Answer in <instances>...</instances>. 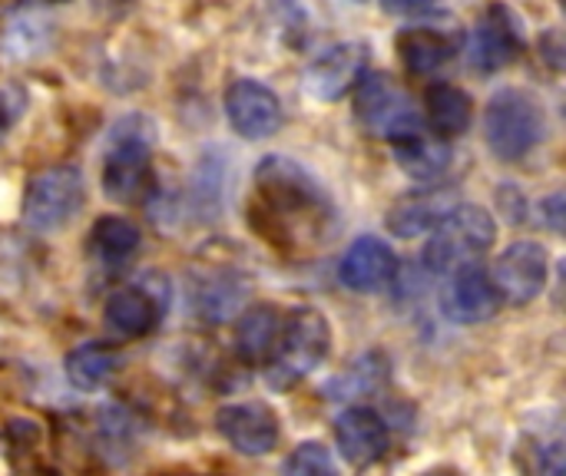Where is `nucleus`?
Here are the masks:
<instances>
[{"instance_id": "f257e3e1", "label": "nucleus", "mask_w": 566, "mask_h": 476, "mask_svg": "<svg viewBox=\"0 0 566 476\" xmlns=\"http://www.w3.org/2000/svg\"><path fill=\"white\" fill-rule=\"evenodd\" d=\"M255 225L269 242L308 248L328 235V219L335 215L325 189L292 159L269 156L255 169Z\"/></svg>"}, {"instance_id": "f03ea898", "label": "nucleus", "mask_w": 566, "mask_h": 476, "mask_svg": "<svg viewBox=\"0 0 566 476\" xmlns=\"http://www.w3.org/2000/svg\"><path fill=\"white\" fill-rule=\"evenodd\" d=\"M497 239V222L488 209L458 202L451 212L428 232L424 245V265L434 275H451L471 262H478Z\"/></svg>"}, {"instance_id": "7ed1b4c3", "label": "nucleus", "mask_w": 566, "mask_h": 476, "mask_svg": "<svg viewBox=\"0 0 566 476\" xmlns=\"http://www.w3.org/2000/svg\"><path fill=\"white\" fill-rule=\"evenodd\" d=\"M332 348V328L322 311L315 308H295L282 321V338L279 348L269 361V381L275 388H292L295 381L308 378Z\"/></svg>"}, {"instance_id": "20e7f679", "label": "nucleus", "mask_w": 566, "mask_h": 476, "mask_svg": "<svg viewBox=\"0 0 566 476\" xmlns=\"http://www.w3.org/2000/svg\"><path fill=\"white\" fill-rule=\"evenodd\" d=\"M484 139L504 162L524 159L544 139V109L524 89H501L488 103Z\"/></svg>"}, {"instance_id": "39448f33", "label": "nucleus", "mask_w": 566, "mask_h": 476, "mask_svg": "<svg viewBox=\"0 0 566 476\" xmlns=\"http://www.w3.org/2000/svg\"><path fill=\"white\" fill-rule=\"evenodd\" d=\"M83 199V172L76 166H53L30 179L23 195V219L33 232H56L80 215Z\"/></svg>"}, {"instance_id": "423d86ee", "label": "nucleus", "mask_w": 566, "mask_h": 476, "mask_svg": "<svg viewBox=\"0 0 566 476\" xmlns=\"http://www.w3.org/2000/svg\"><path fill=\"white\" fill-rule=\"evenodd\" d=\"M355 116L371 136H385L391 142L421 133V116L411 99L388 76H365L355 83Z\"/></svg>"}, {"instance_id": "0eeeda50", "label": "nucleus", "mask_w": 566, "mask_h": 476, "mask_svg": "<svg viewBox=\"0 0 566 476\" xmlns=\"http://www.w3.org/2000/svg\"><path fill=\"white\" fill-rule=\"evenodd\" d=\"M547 252L537 242H514L511 248L501 252V258L494 262V288L501 298H507L511 305H527L534 302L544 285H547Z\"/></svg>"}, {"instance_id": "6e6552de", "label": "nucleus", "mask_w": 566, "mask_h": 476, "mask_svg": "<svg viewBox=\"0 0 566 476\" xmlns=\"http://www.w3.org/2000/svg\"><path fill=\"white\" fill-rule=\"evenodd\" d=\"M368 43L361 40H345V43H335L328 46L305 73V89L315 96V99H338L345 96L365 73L368 66Z\"/></svg>"}, {"instance_id": "1a4fd4ad", "label": "nucleus", "mask_w": 566, "mask_h": 476, "mask_svg": "<svg viewBox=\"0 0 566 476\" xmlns=\"http://www.w3.org/2000/svg\"><path fill=\"white\" fill-rule=\"evenodd\" d=\"M226 113L232 129L245 139H269L282 126V103L259 80H235L226 93Z\"/></svg>"}, {"instance_id": "9d476101", "label": "nucleus", "mask_w": 566, "mask_h": 476, "mask_svg": "<svg viewBox=\"0 0 566 476\" xmlns=\"http://www.w3.org/2000/svg\"><path fill=\"white\" fill-rule=\"evenodd\" d=\"M216 427L245 457H265L279 444V417L265 404H226Z\"/></svg>"}, {"instance_id": "9b49d317", "label": "nucleus", "mask_w": 566, "mask_h": 476, "mask_svg": "<svg viewBox=\"0 0 566 476\" xmlns=\"http://www.w3.org/2000/svg\"><path fill=\"white\" fill-rule=\"evenodd\" d=\"M149 182V142L139 136L113 139V149L103 162V192L113 202H136Z\"/></svg>"}, {"instance_id": "f8f14e48", "label": "nucleus", "mask_w": 566, "mask_h": 476, "mask_svg": "<svg viewBox=\"0 0 566 476\" xmlns=\"http://www.w3.org/2000/svg\"><path fill=\"white\" fill-rule=\"evenodd\" d=\"M441 308L458 325H481L501 308V295L488 272L464 265V268L451 272V282L441 295Z\"/></svg>"}, {"instance_id": "ddd939ff", "label": "nucleus", "mask_w": 566, "mask_h": 476, "mask_svg": "<svg viewBox=\"0 0 566 476\" xmlns=\"http://www.w3.org/2000/svg\"><path fill=\"white\" fill-rule=\"evenodd\" d=\"M395 272H398V258L391 245H385L375 235L355 239L338 262V278L352 292H378L395 278Z\"/></svg>"}, {"instance_id": "4468645a", "label": "nucleus", "mask_w": 566, "mask_h": 476, "mask_svg": "<svg viewBox=\"0 0 566 476\" xmlns=\"http://www.w3.org/2000/svg\"><path fill=\"white\" fill-rule=\"evenodd\" d=\"M335 444L355 467H368L388 451V424L371 408H348L335 421Z\"/></svg>"}, {"instance_id": "2eb2a0df", "label": "nucleus", "mask_w": 566, "mask_h": 476, "mask_svg": "<svg viewBox=\"0 0 566 476\" xmlns=\"http://www.w3.org/2000/svg\"><path fill=\"white\" fill-rule=\"evenodd\" d=\"M521 53V33L514 17L504 7H491L471 40V63L481 73H494L501 66H507L514 56Z\"/></svg>"}, {"instance_id": "dca6fc26", "label": "nucleus", "mask_w": 566, "mask_h": 476, "mask_svg": "<svg viewBox=\"0 0 566 476\" xmlns=\"http://www.w3.org/2000/svg\"><path fill=\"white\" fill-rule=\"evenodd\" d=\"M159 311H163V305L146 288H116L103 305L106 328L116 338H143V335H149L153 325L159 321Z\"/></svg>"}, {"instance_id": "f3484780", "label": "nucleus", "mask_w": 566, "mask_h": 476, "mask_svg": "<svg viewBox=\"0 0 566 476\" xmlns=\"http://www.w3.org/2000/svg\"><path fill=\"white\" fill-rule=\"evenodd\" d=\"M282 321L285 318L272 305L245 308L235 325V355L245 364H269L282 338Z\"/></svg>"}, {"instance_id": "a211bd4d", "label": "nucleus", "mask_w": 566, "mask_h": 476, "mask_svg": "<svg viewBox=\"0 0 566 476\" xmlns=\"http://www.w3.org/2000/svg\"><path fill=\"white\" fill-rule=\"evenodd\" d=\"M454 50H458L454 40L444 36L441 30H431V27H411V30L398 33L401 63L415 76H428V73L441 70L454 56Z\"/></svg>"}, {"instance_id": "6ab92c4d", "label": "nucleus", "mask_w": 566, "mask_h": 476, "mask_svg": "<svg viewBox=\"0 0 566 476\" xmlns=\"http://www.w3.org/2000/svg\"><path fill=\"white\" fill-rule=\"evenodd\" d=\"M451 212V192H421V195H411L405 202H398L388 215V225L395 235L401 239H415V235H424L431 232L444 215Z\"/></svg>"}, {"instance_id": "aec40b11", "label": "nucleus", "mask_w": 566, "mask_h": 476, "mask_svg": "<svg viewBox=\"0 0 566 476\" xmlns=\"http://www.w3.org/2000/svg\"><path fill=\"white\" fill-rule=\"evenodd\" d=\"M428 103V123L434 126L438 136H458L471 126L474 103L461 86L451 83H434L424 96Z\"/></svg>"}, {"instance_id": "412c9836", "label": "nucleus", "mask_w": 566, "mask_h": 476, "mask_svg": "<svg viewBox=\"0 0 566 476\" xmlns=\"http://www.w3.org/2000/svg\"><path fill=\"white\" fill-rule=\"evenodd\" d=\"M395 152H398L401 169H405L408 176H415V179H424V182L438 179V176L451 166V149H448V142L428 136L424 129L415 133V136H408V139H398V142H395Z\"/></svg>"}, {"instance_id": "4be33fe9", "label": "nucleus", "mask_w": 566, "mask_h": 476, "mask_svg": "<svg viewBox=\"0 0 566 476\" xmlns=\"http://www.w3.org/2000/svg\"><path fill=\"white\" fill-rule=\"evenodd\" d=\"M90 248H93V255L103 265L119 268L123 262H129L136 255V248H139V229L129 219H123V215H103L93 225Z\"/></svg>"}, {"instance_id": "5701e85b", "label": "nucleus", "mask_w": 566, "mask_h": 476, "mask_svg": "<svg viewBox=\"0 0 566 476\" xmlns=\"http://www.w3.org/2000/svg\"><path fill=\"white\" fill-rule=\"evenodd\" d=\"M116 368V351L103 341H86L70 351L66 358V378L76 391H96L106 384V378Z\"/></svg>"}, {"instance_id": "b1692460", "label": "nucleus", "mask_w": 566, "mask_h": 476, "mask_svg": "<svg viewBox=\"0 0 566 476\" xmlns=\"http://www.w3.org/2000/svg\"><path fill=\"white\" fill-rule=\"evenodd\" d=\"M46 33H50V30H46V20H43V17L20 10V13H13V17L0 27V50H3V56H13V60L33 56L36 50H43Z\"/></svg>"}, {"instance_id": "393cba45", "label": "nucleus", "mask_w": 566, "mask_h": 476, "mask_svg": "<svg viewBox=\"0 0 566 476\" xmlns=\"http://www.w3.org/2000/svg\"><path fill=\"white\" fill-rule=\"evenodd\" d=\"M378 384H385V358L368 355L358 364H352L348 374H342V381H335L332 394H335V401H342V398H355V394L375 391Z\"/></svg>"}, {"instance_id": "a878e982", "label": "nucleus", "mask_w": 566, "mask_h": 476, "mask_svg": "<svg viewBox=\"0 0 566 476\" xmlns=\"http://www.w3.org/2000/svg\"><path fill=\"white\" fill-rule=\"evenodd\" d=\"M282 476H338V464L328 454V447L308 441V444H298L289 454L285 467H282Z\"/></svg>"}, {"instance_id": "bb28decb", "label": "nucleus", "mask_w": 566, "mask_h": 476, "mask_svg": "<svg viewBox=\"0 0 566 476\" xmlns=\"http://www.w3.org/2000/svg\"><path fill=\"white\" fill-rule=\"evenodd\" d=\"M23 109H27L23 89L20 86H3L0 89V136L10 133V126L23 116Z\"/></svg>"}, {"instance_id": "cd10ccee", "label": "nucleus", "mask_w": 566, "mask_h": 476, "mask_svg": "<svg viewBox=\"0 0 566 476\" xmlns=\"http://www.w3.org/2000/svg\"><path fill=\"white\" fill-rule=\"evenodd\" d=\"M385 3V10H391V13H418V10H424L431 0H381Z\"/></svg>"}, {"instance_id": "c85d7f7f", "label": "nucleus", "mask_w": 566, "mask_h": 476, "mask_svg": "<svg viewBox=\"0 0 566 476\" xmlns=\"http://www.w3.org/2000/svg\"><path fill=\"white\" fill-rule=\"evenodd\" d=\"M424 476H461L458 470H431V474H424Z\"/></svg>"}, {"instance_id": "c756f323", "label": "nucleus", "mask_w": 566, "mask_h": 476, "mask_svg": "<svg viewBox=\"0 0 566 476\" xmlns=\"http://www.w3.org/2000/svg\"><path fill=\"white\" fill-rule=\"evenodd\" d=\"M269 3H275V7H289L292 0H269Z\"/></svg>"}]
</instances>
